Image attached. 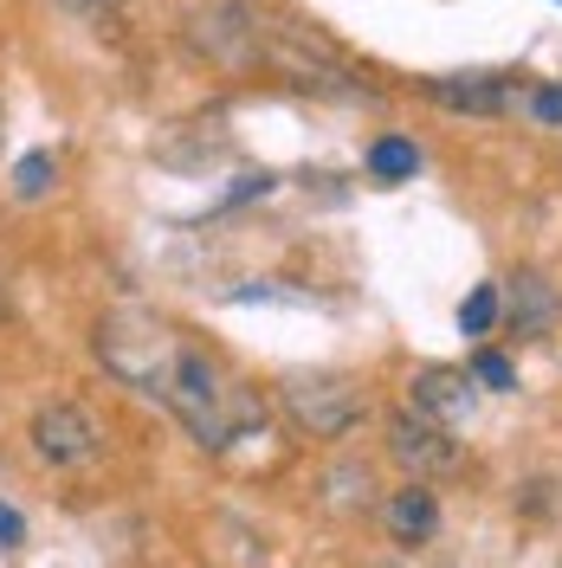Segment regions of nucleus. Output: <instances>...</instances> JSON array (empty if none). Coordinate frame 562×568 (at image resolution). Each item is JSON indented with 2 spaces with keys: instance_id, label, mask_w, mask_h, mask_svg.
<instances>
[{
  "instance_id": "f257e3e1",
  "label": "nucleus",
  "mask_w": 562,
  "mask_h": 568,
  "mask_svg": "<svg viewBox=\"0 0 562 568\" xmlns=\"http://www.w3.org/2000/svg\"><path fill=\"white\" fill-rule=\"evenodd\" d=\"M279 407L298 433H311V439H343V433L362 426L369 394L355 388L350 375H337V368H298V375L279 382Z\"/></svg>"
},
{
  "instance_id": "f03ea898",
  "label": "nucleus",
  "mask_w": 562,
  "mask_h": 568,
  "mask_svg": "<svg viewBox=\"0 0 562 568\" xmlns=\"http://www.w3.org/2000/svg\"><path fill=\"white\" fill-rule=\"evenodd\" d=\"M91 349H98V362H104L117 382L155 394L162 375H169V362H175V349H181V336L162 329L155 317H142V311H117V317L98 323V343Z\"/></svg>"
},
{
  "instance_id": "7ed1b4c3",
  "label": "nucleus",
  "mask_w": 562,
  "mask_h": 568,
  "mask_svg": "<svg viewBox=\"0 0 562 568\" xmlns=\"http://www.w3.org/2000/svg\"><path fill=\"white\" fill-rule=\"evenodd\" d=\"M259 65H272L279 78L304 84V91H330V98H355V71L343 65V52L330 39H317L311 27H291V20H265V45H259Z\"/></svg>"
},
{
  "instance_id": "20e7f679",
  "label": "nucleus",
  "mask_w": 562,
  "mask_h": 568,
  "mask_svg": "<svg viewBox=\"0 0 562 568\" xmlns=\"http://www.w3.org/2000/svg\"><path fill=\"white\" fill-rule=\"evenodd\" d=\"M188 52L208 59L213 71H259V45H265V20L252 13L247 0H208L188 13Z\"/></svg>"
},
{
  "instance_id": "39448f33",
  "label": "nucleus",
  "mask_w": 562,
  "mask_h": 568,
  "mask_svg": "<svg viewBox=\"0 0 562 568\" xmlns=\"http://www.w3.org/2000/svg\"><path fill=\"white\" fill-rule=\"evenodd\" d=\"M388 459L401 465L408 478H446V471H459L465 465V446L453 439V426L426 420V414H414V407H401L394 420H388Z\"/></svg>"
},
{
  "instance_id": "423d86ee",
  "label": "nucleus",
  "mask_w": 562,
  "mask_h": 568,
  "mask_svg": "<svg viewBox=\"0 0 562 568\" xmlns=\"http://www.w3.org/2000/svg\"><path fill=\"white\" fill-rule=\"evenodd\" d=\"M498 317H504V329L518 343H543V336H556V323H562V291L550 284V272L518 265L504 278V291H498Z\"/></svg>"
},
{
  "instance_id": "0eeeda50",
  "label": "nucleus",
  "mask_w": 562,
  "mask_h": 568,
  "mask_svg": "<svg viewBox=\"0 0 562 568\" xmlns=\"http://www.w3.org/2000/svg\"><path fill=\"white\" fill-rule=\"evenodd\" d=\"M33 453L46 465H84L98 459V446H104V433H98V420L78 407V400H46L33 414Z\"/></svg>"
},
{
  "instance_id": "6e6552de",
  "label": "nucleus",
  "mask_w": 562,
  "mask_h": 568,
  "mask_svg": "<svg viewBox=\"0 0 562 568\" xmlns=\"http://www.w3.org/2000/svg\"><path fill=\"white\" fill-rule=\"evenodd\" d=\"M421 91L440 110H459V116H498V110L518 104V84L492 78V71H440V78H421Z\"/></svg>"
},
{
  "instance_id": "1a4fd4ad",
  "label": "nucleus",
  "mask_w": 562,
  "mask_h": 568,
  "mask_svg": "<svg viewBox=\"0 0 562 568\" xmlns=\"http://www.w3.org/2000/svg\"><path fill=\"white\" fill-rule=\"evenodd\" d=\"M408 407L440 426H459L472 414V368H421L408 382Z\"/></svg>"
},
{
  "instance_id": "9d476101",
  "label": "nucleus",
  "mask_w": 562,
  "mask_h": 568,
  "mask_svg": "<svg viewBox=\"0 0 562 568\" xmlns=\"http://www.w3.org/2000/svg\"><path fill=\"white\" fill-rule=\"evenodd\" d=\"M382 524H388L394 542H408V549H414V542H426V536L440 530V497L426 491L421 478H408V485L382 504Z\"/></svg>"
},
{
  "instance_id": "9b49d317",
  "label": "nucleus",
  "mask_w": 562,
  "mask_h": 568,
  "mask_svg": "<svg viewBox=\"0 0 562 568\" xmlns=\"http://www.w3.org/2000/svg\"><path fill=\"white\" fill-rule=\"evenodd\" d=\"M369 169H375V181H408L414 169H421V149L408 136H382L375 149H369Z\"/></svg>"
},
{
  "instance_id": "f8f14e48",
  "label": "nucleus",
  "mask_w": 562,
  "mask_h": 568,
  "mask_svg": "<svg viewBox=\"0 0 562 568\" xmlns=\"http://www.w3.org/2000/svg\"><path fill=\"white\" fill-rule=\"evenodd\" d=\"M330 504H337V510H369V504H375L369 465H337V471H330Z\"/></svg>"
},
{
  "instance_id": "ddd939ff",
  "label": "nucleus",
  "mask_w": 562,
  "mask_h": 568,
  "mask_svg": "<svg viewBox=\"0 0 562 568\" xmlns=\"http://www.w3.org/2000/svg\"><path fill=\"white\" fill-rule=\"evenodd\" d=\"M46 187H52V155H46V149H33V155L13 169V194H20V201H39Z\"/></svg>"
},
{
  "instance_id": "4468645a",
  "label": "nucleus",
  "mask_w": 562,
  "mask_h": 568,
  "mask_svg": "<svg viewBox=\"0 0 562 568\" xmlns=\"http://www.w3.org/2000/svg\"><path fill=\"white\" fill-rule=\"evenodd\" d=\"M459 323H465V336H485L498 323V284H479L472 297H465V311H459Z\"/></svg>"
},
{
  "instance_id": "2eb2a0df",
  "label": "nucleus",
  "mask_w": 562,
  "mask_h": 568,
  "mask_svg": "<svg viewBox=\"0 0 562 568\" xmlns=\"http://www.w3.org/2000/svg\"><path fill=\"white\" fill-rule=\"evenodd\" d=\"M472 382H485L492 394H511V388H518V375H511V362H504V355H492V349H485L479 362H472Z\"/></svg>"
},
{
  "instance_id": "dca6fc26",
  "label": "nucleus",
  "mask_w": 562,
  "mask_h": 568,
  "mask_svg": "<svg viewBox=\"0 0 562 568\" xmlns=\"http://www.w3.org/2000/svg\"><path fill=\"white\" fill-rule=\"evenodd\" d=\"M530 110H536L543 123H562V84H536V91H530Z\"/></svg>"
},
{
  "instance_id": "f3484780",
  "label": "nucleus",
  "mask_w": 562,
  "mask_h": 568,
  "mask_svg": "<svg viewBox=\"0 0 562 568\" xmlns=\"http://www.w3.org/2000/svg\"><path fill=\"white\" fill-rule=\"evenodd\" d=\"M20 536H27V524H20V517L0 504V549H20Z\"/></svg>"
},
{
  "instance_id": "a211bd4d",
  "label": "nucleus",
  "mask_w": 562,
  "mask_h": 568,
  "mask_svg": "<svg viewBox=\"0 0 562 568\" xmlns=\"http://www.w3.org/2000/svg\"><path fill=\"white\" fill-rule=\"evenodd\" d=\"M13 317V284H7V265H0V323Z\"/></svg>"
}]
</instances>
